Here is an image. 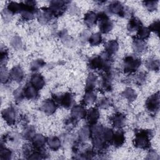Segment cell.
I'll use <instances>...</instances> for the list:
<instances>
[{"label":"cell","mask_w":160,"mask_h":160,"mask_svg":"<svg viewBox=\"0 0 160 160\" xmlns=\"http://www.w3.org/2000/svg\"><path fill=\"white\" fill-rule=\"evenodd\" d=\"M112 65V56L105 51L102 52L100 55L92 57L88 61V66L90 69L102 71L104 72L111 71Z\"/></svg>","instance_id":"cell-1"},{"label":"cell","mask_w":160,"mask_h":160,"mask_svg":"<svg viewBox=\"0 0 160 160\" xmlns=\"http://www.w3.org/2000/svg\"><path fill=\"white\" fill-rule=\"evenodd\" d=\"M153 136L151 129H141L136 132L133 140L134 146L139 149H148L151 146V139Z\"/></svg>","instance_id":"cell-2"},{"label":"cell","mask_w":160,"mask_h":160,"mask_svg":"<svg viewBox=\"0 0 160 160\" xmlns=\"http://www.w3.org/2000/svg\"><path fill=\"white\" fill-rule=\"evenodd\" d=\"M21 18L24 21H29L34 18L36 14V2L34 1H25L21 2Z\"/></svg>","instance_id":"cell-3"},{"label":"cell","mask_w":160,"mask_h":160,"mask_svg":"<svg viewBox=\"0 0 160 160\" xmlns=\"http://www.w3.org/2000/svg\"><path fill=\"white\" fill-rule=\"evenodd\" d=\"M108 11L112 14H117L121 18L132 16V11L127 6H124L121 2L112 1L108 7Z\"/></svg>","instance_id":"cell-4"},{"label":"cell","mask_w":160,"mask_h":160,"mask_svg":"<svg viewBox=\"0 0 160 160\" xmlns=\"http://www.w3.org/2000/svg\"><path fill=\"white\" fill-rule=\"evenodd\" d=\"M141 60L140 58L132 56H126L122 61L123 71L126 73H133L141 66Z\"/></svg>","instance_id":"cell-5"},{"label":"cell","mask_w":160,"mask_h":160,"mask_svg":"<svg viewBox=\"0 0 160 160\" xmlns=\"http://www.w3.org/2000/svg\"><path fill=\"white\" fill-rule=\"evenodd\" d=\"M99 21V28L101 33L107 34L110 32L113 28V22L109 19L108 15L105 12H100L98 14Z\"/></svg>","instance_id":"cell-6"},{"label":"cell","mask_w":160,"mask_h":160,"mask_svg":"<svg viewBox=\"0 0 160 160\" xmlns=\"http://www.w3.org/2000/svg\"><path fill=\"white\" fill-rule=\"evenodd\" d=\"M52 99L57 104L66 109L70 108L74 103V95L70 92H67L61 95L53 94Z\"/></svg>","instance_id":"cell-7"},{"label":"cell","mask_w":160,"mask_h":160,"mask_svg":"<svg viewBox=\"0 0 160 160\" xmlns=\"http://www.w3.org/2000/svg\"><path fill=\"white\" fill-rule=\"evenodd\" d=\"M69 1H52L48 7L52 16L59 17L62 16L68 8Z\"/></svg>","instance_id":"cell-8"},{"label":"cell","mask_w":160,"mask_h":160,"mask_svg":"<svg viewBox=\"0 0 160 160\" xmlns=\"http://www.w3.org/2000/svg\"><path fill=\"white\" fill-rule=\"evenodd\" d=\"M159 93L157 92L150 96L146 99L145 106L146 109L152 113H156L159 108Z\"/></svg>","instance_id":"cell-9"},{"label":"cell","mask_w":160,"mask_h":160,"mask_svg":"<svg viewBox=\"0 0 160 160\" xmlns=\"http://www.w3.org/2000/svg\"><path fill=\"white\" fill-rule=\"evenodd\" d=\"M112 71L104 72V74L102 76V79L101 80L99 86V91H101L102 93L111 91L112 89Z\"/></svg>","instance_id":"cell-10"},{"label":"cell","mask_w":160,"mask_h":160,"mask_svg":"<svg viewBox=\"0 0 160 160\" xmlns=\"http://www.w3.org/2000/svg\"><path fill=\"white\" fill-rule=\"evenodd\" d=\"M1 114L2 118L10 126L15 124L17 121V112L14 107L10 106L4 109L2 111Z\"/></svg>","instance_id":"cell-11"},{"label":"cell","mask_w":160,"mask_h":160,"mask_svg":"<svg viewBox=\"0 0 160 160\" xmlns=\"http://www.w3.org/2000/svg\"><path fill=\"white\" fill-rule=\"evenodd\" d=\"M38 21L42 24H46L49 22L53 17L49 8L42 7L38 9L36 14Z\"/></svg>","instance_id":"cell-12"},{"label":"cell","mask_w":160,"mask_h":160,"mask_svg":"<svg viewBox=\"0 0 160 160\" xmlns=\"http://www.w3.org/2000/svg\"><path fill=\"white\" fill-rule=\"evenodd\" d=\"M58 108V104L53 99H47L41 104V110L48 115H51L54 114Z\"/></svg>","instance_id":"cell-13"},{"label":"cell","mask_w":160,"mask_h":160,"mask_svg":"<svg viewBox=\"0 0 160 160\" xmlns=\"http://www.w3.org/2000/svg\"><path fill=\"white\" fill-rule=\"evenodd\" d=\"M110 121L114 128L121 129L126 125V117L124 114L120 112H117L110 118Z\"/></svg>","instance_id":"cell-14"},{"label":"cell","mask_w":160,"mask_h":160,"mask_svg":"<svg viewBox=\"0 0 160 160\" xmlns=\"http://www.w3.org/2000/svg\"><path fill=\"white\" fill-rule=\"evenodd\" d=\"M100 117L99 110L96 108H91L86 111L85 118L87 120L88 124L89 126L97 124Z\"/></svg>","instance_id":"cell-15"},{"label":"cell","mask_w":160,"mask_h":160,"mask_svg":"<svg viewBox=\"0 0 160 160\" xmlns=\"http://www.w3.org/2000/svg\"><path fill=\"white\" fill-rule=\"evenodd\" d=\"M39 90L34 87L30 82L28 83L23 88V93L24 98L29 100L36 99L39 96Z\"/></svg>","instance_id":"cell-16"},{"label":"cell","mask_w":160,"mask_h":160,"mask_svg":"<svg viewBox=\"0 0 160 160\" xmlns=\"http://www.w3.org/2000/svg\"><path fill=\"white\" fill-rule=\"evenodd\" d=\"M125 140L126 137L124 131L122 130L121 129H119L118 131L114 132L111 144L115 148H118L124 144Z\"/></svg>","instance_id":"cell-17"},{"label":"cell","mask_w":160,"mask_h":160,"mask_svg":"<svg viewBox=\"0 0 160 160\" xmlns=\"http://www.w3.org/2000/svg\"><path fill=\"white\" fill-rule=\"evenodd\" d=\"M11 79L17 82H20L22 81L24 74L22 68L20 66H14L9 71Z\"/></svg>","instance_id":"cell-18"},{"label":"cell","mask_w":160,"mask_h":160,"mask_svg":"<svg viewBox=\"0 0 160 160\" xmlns=\"http://www.w3.org/2000/svg\"><path fill=\"white\" fill-rule=\"evenodd\" d=\"M38 90H40L45 86V79L44 77L38 73H34L31 75L29 82Z\"/></svg>","instance_id":"cell-19"},{"label":"cell","mask_w":160,"mask_h":160,"mask_svg":"<svg viewBox=\"0 0 160 160\" xmlns=\"http://www.w3.org/2000/svg\"><path fill=\"white\" fill-rule=\"evenodd\" d=\"M86 110L84 108V106L82 104L75 105L74 106L71 111V116L76 119L77 120H80L84 119L86 115Z\"/></svg>","instance_id":"cell-20"},{"label":"cell","mask_w":160,"mask_h":160,"mask_svg":"<svg viewBox=\"0 0 160 160\" xmlns=\"http://www.w3.org/2000/svg\"><path fill=\"white\" fill-rule=\"evenodd\" d=\"M83 21L87 27L92 28L98 21V14L92 11H89L84 14Z\"/></svg>","instance_id":"cell-21"},{"label":"cell","mask_w":160,"mask_h":160,"mask_svg":"<svg viewBox=\"0 0 160 160\" xmlns=\"http://www.w3.org/2000/svg\"><path fill=\"white\" fill-rule=\"evenodd\" d=\"M31 142L35 149H41L44 148L46 144H47V138L41 134H36Z\"/></svg>","instance_id":"cell-22"},{"label":"cell","mask_w":160,"mask_h":160,"mask_svg":"<svg viewBox=\"0 0 160 160\" xmlns=\"http://www.w3.org/2000/svg\"><path fill=\"white\" fill-rule=\"evenodd\" d=\"M97 99V95L94 90L85 91V93L81 101V104L84 106L91 105L96 102Z\"/></svg>","instance_id":"cell-23"},{"label":"cell","mask_w":160,"mask_h":160,"mask_svg":"<svg viewBox=\"0 0 160 160\" xmlns=\"http://www.w3.org/2000/svg\"><path fill=\"white\" fill-rule=\"evenodd\" d=\"M132 49L137 54H141L145 52L147 49V45L145 41L134 37L132 41Z\"/></svg>","instance_id":"cell-24"},{"label":"cell","mask_w":160,"mask_h":160,"mask_svg":"<svg viewBox=\"0 0 160 160\" xmlns=\"http://www.w3.org/2000/svg\"><path fill=\"white\" fill-rule=\"evenodd\" d=\"M141 27H142L141 21L136 17H131L127 24V29L130 32L138 31Z\"/></svg>","instance_id":"cell-25"},{"label":"cell","mask_w":160,"mask_h":160,"mask_svg":"<svg viewBox=\"0 0 160 160\" xmlns=\"http://www.w3.org/2000/svg\"><path fill=\"white\" fill-rule=\"evenodd\" d=\"M104 48H105L104 51L112 56V55L115 54L118 51V49H119L118 42L117 41V40H115V39L109 40L106 42L104 45Z\"/></svg>","instance_id":"cell-26"},{"label":"cell","mask_w":160,"mask_h":160,"mask_svg":"<svg viewBox=\"0 0 160 160\" xmlns=\"http://www.w3.org/2000/svg\"><path fill=\"white\" fill-rule=\"evenodd\" d=\"M91 128L89 124L84 125L78 132V139L82 142L90 139Z\"/></svg>","instance_id":"cell-27"},{"label":"cell","mask_w":160,"mask_h":160,"mask_svg":"<svg viewBox=\"0 0 160 160\" xmlns=\"http://www.w3.org/2000/svg\"><path fill=\"white\" fill-rule=\"evenodd\" d=\"M98 81V76L93 72L89 73L86 81V88L85 91L94 90Z\"/></svg>","instance_id":"cell-28"},{"label":"cell","mask_w":160,"mask_h":160,"mask_svg":"<svg viewBox=\"0 0 160 160\" xmlns=\"http://www.w3.org/2000/svg\"><path fill=\"white\" fill-rule=\"evenodd\" d=\"M145 66L148 69L158 72L159 70V60L155 58H149L146 60Z\"/></svg>","instance_id":"cell-29"},{"label":"cell","mask_w":160,"mask_h":160,"mask_svg":"<svg viewBox=\"0 0 160 160\" xmlns=\"http://www.w3.org/2000/svg\"><path fill=\"white\" fill-rule=\"evenodd\" d=\"M36 134V130L33 126H26L22 132V136L26 141H31Z\"/></svg>","instance_id":"cell-30"},{"label":"cell","mask_w":160,"mask_h":160,"mask_svg":"<svg viewBox=\"0 0 160 160\" xmlns=\"http://www.w3.org/2000/svg\"><path fill=\"white\" fill-rule=\"evenodd\" d=\"M47 144L52 151H58L61 146V141L57 136H51L47 139Z\"/></svg>","instance_id":"cell-31"},{"label":"cell","mask_w":160,"mask_h":160,"mask_svg":"<svg viewBox=\"0 0 160 160\" xmlns=\"http://www.w3.org/2000/svg\"><path fill=\"white\" fill-rule=\"evenodd\" d=\"M121 95L122 97H124L125 99H126L129 102L134 101L137 98V94H136V91L131 88H126L122 92Z\"/></svg>","instance_id":"cell-32"},{"label":"cell","mask_w":160,"mask_h":160,"mask_svg":"<svg viewBox=\"0 0 160 160\" xmlns=\"http://www.w3.org/2000/svg\"><path fill=\"white\" fill-rule=\"evenodd\" d=\"M8 11L11 14H14L17 13H20L21 11V3H18L14 1H10L7 4V7L6 8Z\"/></svg>","instance_id":"cell-33"},{"label":"cell","mask_w":160,"mask_h":160,"mask_svg":"<svg viewBox=\"0 0 160 160\" xmlns=\"http://www.w3.org/2000/svg\"><path fill=\"white\" fill-rule=\"evenodd\" d=\"M114 132L113 131V130L112 129H110L109 128H106V127L104 126L102 131L101 135H102L103 139L106 142H108V144H109V143L111 144L112 138L114 136Z\"/></svg>","instance_id":"cell-34"},{"label":"cell","mask_w":160,"mask_h":160,"mask_svg":"<svg viewBox=\"0 0 160 160\" xmlns=\"http://www.w3.org/2000/svg\"><path fill=\"white\" fill-rule=\"evenodd\" d=\"M150 34L151 31H149L148 28L142 26L137 31V34L135 37L141 40L145 41L149 38V37L150 36Z\"/></svg>","instance_id":"cell-35"},{"label":"cell","mask_w":160,"mask_h":160,"mask_svg":"<svg viewBox=\"0 0 160 160\" xmlns=\"http://www.w3.org/2000/svg\"><path fill=\"white\" fill-rule=\"evenodd\" d=\"M89 43L92 46H95L100 44L102 41V38L99 32H96L92 34L89 39H88Z\"/></svg>","instance_id":"cell-36"},{"label":"cell","mask_w":160,"mask_h":160,"mask_svg":"<svg viewBox=\"0 0 160 160\" xmlns=\"http://www.w3.org/2000/svg\"><path fill=\"white\" fill-rule=\"evenodd\" d=\"M12 151L4 146V144L1 143L0 148V159L2 160H9L11 159Z\"/></svg>","instance_id":"cell-37"},{"label":"cell","mask_w":160,"mask_h":160,"mask_svg":"<svg viewBox=\"0 0 160 160\" xmlns=\"http://www.w3.org/2000/svg\"><path fill=\"white\" fill-rule=\"evenodd\" d=\"M78 121V120H77L76 119L74 118L72 116L69 117L68 118L66 119L64 121V128L68 131H71L76 127Z\"/></svg>","instance_id":"cell-38"},{"label":"cell","mask_w":160,"mask_h":160,"mask_svg":"<svg viewBox=\"0 0 160 160\" xmlns=\"http://www.w3.org/2000/svg\"><path fill=\"white\" fill-rule=\"evenodd\" d=\"M112 104V100L107 97L101 98L97 102L96 106L100 109H107L111 106Z\"/></svg>","instance_id":"cell-39"},{"label":"cell","mask_w":160,"mask_h":160,"mask_svg":"<svg viewBox=\"0 0 160 160\" xmlns=\"http://www.w3.org/2000/svg\"><path fill=\"white\" fill-rule=\"evenodd\" d=\"M46 64L44 61L42 59H37L32 61L30 64V69L32 71H38Z\"/></svg>","instance_id":"cell-40"},{"label":"cell","mask_w":160,"mask_h":160,"mask_svg":"<svg viewBox=\"0 0 160 160\" xmlns=\"http://www.w3.org/2000/svg\"><path fill=\"white\" fill-rule=\"evenodd\" d=\"M34 151V148L32 144H29V143L24 144L22 148V154L27 159H28V158L33 152Z\"/></svg>","instance_id":"cell-41"},{"label":"cell","mask_w":160,"mask_h":160,"mask_svg":"<svg viewBox=\"0 0 160 160\" xmlns=\"http://www.w3.org/2000/svg\"><path fill=\"white\" fill-rule=\"evenodd\" d=\"M158 1H144L142 4L149 11H154L158 8Z\"/></svg>","instance_id":"cell-42"},{"label":"cell","mask_w":160,"mask_h":160,"mask_svg":"<svg viewBox=\"0 0 160 160\" xmlns=\"http://www.w3.org/2000/svg\"><path fill=\"white\" fill-rule=\"evenodd\" d=\"M10 44L11 46L16 50H19L22 47V42L21 38L18 36H14L11 39Z\"/></svg>","instance_id":"cell-43"},{"label":"cell","mask_w":160,"mask_h":160,"mask_svg":"<svg viewBox=\"0 0 160 160\" xmlns=\"http://www.w3.org/2000/svg\"><path fill=\"white\" fill-rule=\"evenodd\" d=\"M11 79L9 72L7 71L5 66H1V81L3 84H6Z\"/></svg>","instance_id":"cell-44"},{"label":"cell","mask_w":160,"mask_h":160,"mask_svg":"<svg viewBox=\"0 0 160 160\" xmlns=\"http://www.w3.org/2000/svg\"><path fill=\"white\" fill-rule=\"evenodd\" d=\"M1 66H5L8 61V51L6 48L1 49Z\"/></svg>","instance_id":"cell-45"},{"label":"cell","mask_w":160,"mask_h":160,"mask_svg":"<svg viewBox=\"0 0 160 160\" xmlns=\"http://www.w3.org/2000/svg\"><path fill=\"white\" fill-rule=\"evenodd\" d=\"M146 78H147V76H146V72H139V74H136V76H135V78H134V82L136 84L141 86L145 83Z\"/></svg>","instance_id":"cell-46"},{"label":"cell","mask_w":160,"mask_h":160,"mask_svg":"<svg viewBox=\"0 0 160 160\" xmlns=\"http://www.w3.org/2000/svg\"><path fill=\"white\" fill-rule=\"evenodd\" d=\"M14 98L16 102H21L24 98L23 93V88H19L14 92Z\"/></svg>","instance_id":"cell-47"},{"label":"cell","mask_w":160,"mask_h":160,"mask_svg":"<svg viewBox=\"0 0 160 160\" xmlns=\"http://www.w3.org/2000/svg\"><path fill=\"white\" fill-rule=\"evenodd\" d=\"M148 29H149V31L153 32L156 33L157 34H159V21L157 20L154 21L153 22H152L149 26L148 27Z\"/></svg>","instance_id":"cell-48"},{"label":"cell","mask_w":160,"mask_h":160,"mask_svg":"<svg viewBox=\"0 0 160 160\" xmlns=\"http://www.w3.org/2000/svg\"><path fill=\"white\" fill-rule=\"evenodd\" d=\"M158 158H159L158 154H157V152L155 151H154L152 149L149 150V152L148 153L146 159H158Z\"/></svg>","instance_id":"cell-49"},{"label":"cell","mask_w":160,"mask_h":160,"mask_svg":"<svg viewBox=\"0 0 160 160\" xmlns=\"http://www.w3.org/2000/svg\"><path fill=\"white\" fill-rule=\"evenodd\" d=\"M12 15V14H11L6 8H4L2 11V17L4 19V21H9Z\"/></svg>","instance_id":"cell-50"},{"label":"cell","mask_w":160,"mask_h":160,"mask_svg":"<svg viewBox=\"0 0 160 160\" xmlns=\"http://www.w3.org/2000/svg\"><path fill=\"white\" fill-rule=\"evenodd\" d=\"M88 34H89V33H88V31H83V32L81 34L80 36H79L81 41L84 42H86V40L88 41V39H89V36H89Z\"/></svg>","instance_id":"cell-51"}]
</instances>
